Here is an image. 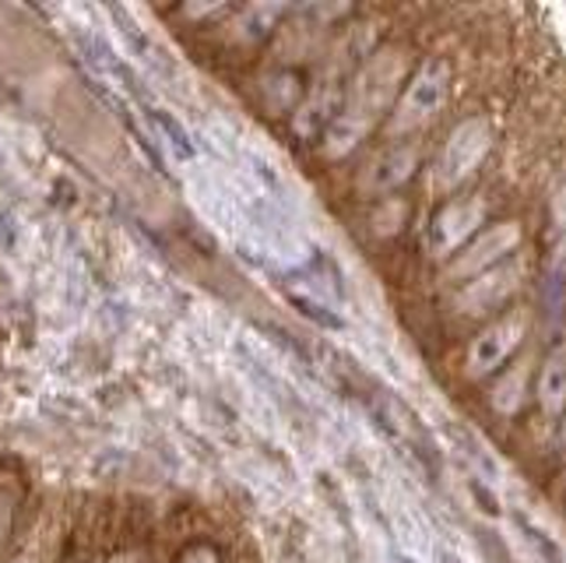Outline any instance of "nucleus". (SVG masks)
<instances>
[{"mask_svg":"<svg viewBox=\"0 0 566 563\" xmlns=\"http://www.w3.org/2000/svg\"><path fill=\"white\" fill-rule=\"evenodd\" d=\"M447 95H451V67L443 61H426L405 82L398 103H395V113H390V121H387V131L390 134L419 131L447 106Z\"/></svg>","mask_w":566,"mask_h":563,"instance_id":"3","label":"nucleus"},{"mask_svg":"<svg viewBox=\"0 0 566 563\" xmlns=\"http://www.w3.org/2000/svg\"><path fill=\"white\" fill-rule=\"evenodd\" d=\"M528 535H532V546L542 553V560H545V563H566V556L559 553V546H556V542H553L549 535H545V532H538V529H532V525H528Z\"/></svg>","mask_w":566,"mask_h":563,"instance_id":"12","label":"nucleus"},{"mask_svg":"<svg viewBox=\"0 0 566 563\" xmlns=\"http://www.w3.org/2000/svg\"><path fill=\"white\" fill-rule=\"evenodd\" d=\"M405 53L401 50H377L366 56L363 67L356 71L353 85H348L345 100L335 113V121L324 131L327 155H345L353 152L377 121L387 113L390 103H398V88L405 82Z\"/></svg>","mask_w":566,"mask_h":563,"instance_id":"1","label":"nucleus"},{"mask_svg":"<svg viewBox=\"0 0 566 563\" xmlns=\"http://www.w3.org/2000/svg\"><path fill=\"white\" fill-rule=\"evenodd\" d=\"M363 56H369V32L366 29H353L342 43H335V50L327 53V61L317 71L314 85H310L303 106L296 110L300 134H314V131L331 127L348 85H353V77L359 71Z\"/></svg>","mask_w":566,"mask_h":563,"instance_id":"2","label":"nucleus"},{"mask_svg":"<svg viewBox=\"0 0 566 563\" xmlns=\"http://www.w3.org/2000/svg\"><path fill=\"white\" fill-rule=\"evenodd\" d=\"M528 377H532V363L528 359H521V363L511 366V371H503L500 380L493 384V409L503 413V416L517 413L524 395H528Z\"/></svg>","mask_w":566,"mask_h":563,"instance_id":"11","label":"nucleus"},{"mask_svg":"<svg viewBox=\"0 0 566 563\" xmlns=\"http://www.w3.org/2000/svg\"><path fill=\"white\" fill-rule=\"evenodd\" d=\"M563 444H566V413H563Z\"/></svg>","mask_w":566,"mask_h":563,"instance_id":"15","label":"nucleus"},{"mask_svg":"<svg viewBox=\"0 0 566 563\" xmlns=\"http://www.w3.org/2000/svg\"><path fill=\"white\" fill-rule=\"evenodd\" d=\"M113 563H134V556H116Z\"/></svg>","mask_w":566,"mask_h":563,"instance_id":"14","label":"nucleus"},{"mask_svg":"<svg viewBox=\"0 0 566 563\" xmlns=\"http://www.w3.org/2000/svg\"><path fill=\"white\" fill-rule=\"evenodd\" d=\"M524 282V264L521 261H503L482 275L468 279L458 293V306L464 314H490V310L503 306L517 293V285Z\"/></svg>","mask_w":566,"mask_h":563,"instance_id":"8","label":"nucleus"},{"mask_svg":"<svg viewBox=\"0 0 566 563\" xmlns=\"http://www.w3.org/2000/svg\"><path fill=\"white\" fill-rule=\"evenodd\" d=\"M419 166V148L412 145H387L384 152H377L374 159L363 169V187L374 194H387L398 190Z\"/></svg>","mask_w":566,"mask_h":563,"instance_id":"9","label":"nucleus"},{"mask_svg":"<svg viewBox=\"0 0 566 563\" xmlns=\"http://www.w3.org/2000/svg\"><path fill=\"white\" fill-rule=\"evenodd\" d=\"M528 324H532L528 310H511V314H503L500 321L485 324L472 338V345H468V356H464L468 374L472 377L496 374L500 366L521 348L524 335H528Z\"/></svg>","mask_w":566,"mask_h":563,"instance_id":"6","label":"nucleus"},{"mask_svg":"<svg viewBox=\"0 0 566 563\" xmlns=\"http://www.w3.org/2000/svg\"><path fill=\"white\" fill-rule=\"evenodd\" d=\"M490 145H493V127L482 121V116H468L461 121L447 145L440 148L437 163H433V184L440 190H454L461 187L472 173L482 166V159L490 155Z\"/></svg>","mask_w":566,"mask_h":563,"instance_id":"4","label":"nucleus"},{"mask_svg":"<svg viewBox=\"0 0 566 563\" xmlns=\"http://www.w3.org/2000/svg\"><path fill=\"white\" fill-rule=\"evenodd\" d=\"M18 563H32V560H18Z\"/></svg>","mask_w":566,"mask_h":563,"instance_id":"16","label":"nucleus"},{"mask_svg":"<svg viewBox=\"0 0 566 563\" xmlns=\"http://www.w3.org/2000/svg\"><path fill=\"white\" fill-rule=\"evenodd\" d=\"M482 222H485V198H479V194H464V198L447 201L437 211L422 243L433 258L461 254V250L479 237Z\"/></svg>","mask_w":566,"mask_h":563,"instance_id":"5","label":"nucleus"},{"mask_svg":"<svg viewBox=\"0 0 566 563\" xmlns=\"http://www.w3.org/2000/svg\"><path fill=\"white\" fill-rule=\"evenodd\" d=\"M517 243H521L517 222H496L490 229H482L479 237L461 250V254H454L451 275L454 279H475V275H482V271L503 264L517 250Z\"/></svg>","mask_w":566,"mask_h":563,"instance_id":"7","label":"nucleus"},{"mask_svg":"<svg viewBox=\"0 0 566 563\" xmlns=\"http://www.w3.org/2000/svg\"><path fill=\"white\" fill-rule=\"evenodd\" d=\"M535 392H538V405L545 416L566 413V345H556L553 353L542 359Z\"/></svg>","mask_w":566,"mask_h":563,"instance_id":"10","label":"nucleus"},{"mask_svg":"<svg viewBox=\"0 0 566 563\" xmlns=\"http://www.w3.org/2000/svg\"><path fill=\"white\" fill-rule=\"evenodd\" d=\"M180 563H219V560H214V553L208 546H193Z\"/></svg>","mask_w":566,"mask_h":563,"instance_id":"13","label":"nucleus"}]
</instances>
